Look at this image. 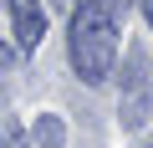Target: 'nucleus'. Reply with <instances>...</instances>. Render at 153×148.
<instances>
[{
  "label": "nucleus",
  "mask_w": 153,
  "mask_h": 148,
  "mask_svg": "<svg viewBox=\"0 0 153 148\" xmlns=\"http://www.w3.org/2000/svg\"><path fill=\"white\" fill-rule=\"evenodd\" d=\"M71 66L82 82H107L112 77V61H117V21L107 16L102 0H82L71 10V36H66Z\"/></svg>",
  "instance_id": "nucleus-1"
},
{
  "label": "nucleus",
  "mask_w": 153,
  "mask_h": 148,
  "mask_svg": "<svg viewBox=\"0 0 153 148\" xmlns=\"http://www.w3.org/2000/svg\"><path fill=\"white\" fill-rule=\"evenodd\" d=\"M10 26H16V46H21V51H36L41 36H46L41 0H10Z\"/></svg>",
  "instance_id": "nucleus-2"
},
{
  "label": "nucleus",
  "mask_w": 153,
  "mask_h": 148,
  "mask_svg": "<svg viewBox=\"0 0 153 148\" xmlns=\"http://www.w3.org/2000/svg\"><path fill=\"white\" fill-rule=\"evenodd\" d=\"M31 143H36V148H61V143H66L61 118H56V112H41V118H36V128H31Z\"/></svg>",
  "instance_id": "nucleus-3"
},
{
  "label": "nucleus",
  "mask_w": 153,
  "mask_h": 148,
  "mask_svg": "<svg viewBox=\"0 0 153 148\" xmlns=\"http://www.w3.org/2000/svg\"><path fill=\"white\" fill-rule=\"evenodd\" d=\"M0 148H31V138L16 118H0Z\"/></svg>",
  "instance_id": "nucleus-4"
},
{
  "label": "nucleus",
  "mask_w": 153,
  "mask_h": 148,
  "mask_svg": "<svg viewBox=\"0 0 153 148\" xmlns=\"http://www.w3.org/2000/svg\"><path fill=\"white\" fill-rule=\"evenodd\" d=\"M102 5H107V16H112V21H117V16H123V10H128V5H133V0H102Z\"/></svg>",
  "instance_id": "nucleus-5"
},
{
  "label": "nucleus",
  "mask_w": 153,
  "mask_h": 148,
  "mask_svg": "<svg viewBox=\"0 0 153 148\" xmlns=\"http://www.w3.org/2000/svg\"><path fill=\"white\" fill-rule=\"evenodd\" d=\"M10 61H16V56H10V46H0V77L10 71Z\"/></svg>",
  "instance_id": "nucleus-6"
},
{
  "label": "nucleus",
  "mask_w": 153,
  "mask_h": 148,
  "mask_svg": "<svg viewBox=\"0 0 153 148\" xmlns=\"http://www.w3.org/2000/svg\"><path fill=\"white\" fill-rule=\"evenodd\" d=\"M143 21H148V31H153V0H143Z\"/></svg>",
  "instance_id": "nucleus-7"
},
{
  "label": "nucleus",
  "mask_w": 153,
  "mask_h": 148,
  "mask_svg": "<svg viewBox=\"0 0 153 148\" xmlns=\"http://www.w3.org/2000/svg\"><path fill=\"white\" fill-rule=\"evenodd\" d=\"M148 148H153V143H148Z\"/></svg>",
  "instance_id": "nucleus-8"
}]
</instances>
